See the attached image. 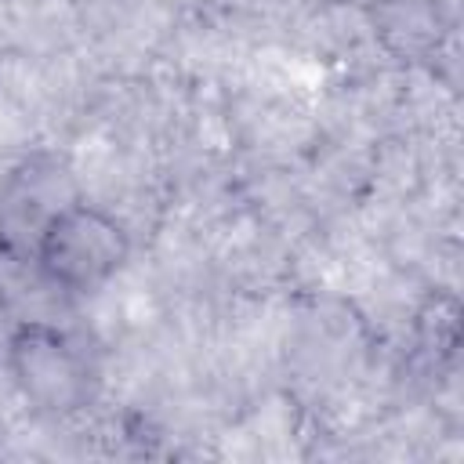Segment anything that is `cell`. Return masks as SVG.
I'll list each match as a JSON object with an SVG mask.
<instances>
[{
    "label": "cell",
    "mask_w": 464,
    "mask_h": 464,
    "mask_svg": "<svg viewBox=\"0 0 464 464\" xmlns=\"http://www.w3.org/2000/svg\"><path fill=\"white\" fill-rule=\"evenodd\" d=\"M7 373L22 399L47 417L87 410L98 381L83 344L44 319H25L7 334Z\"/></svg>",
    "instance_id": "7a4b0ae2"
},
{
    "label": "cell",
    "mask_w": 464,
    "mask_h": 464,
    "mask_svg": "<svg viewBox=\"0 0 464 464\" xmlns=\"http://www.w3.org/2000/svg\"><path fill=\"white\" fill-rule=\"evenodd\" d=\"M83 196L72 163L54 149L22 156L0 181V257L29 265L47 225Z\"/></svg>",
    "instance_id": "3957f363"
},
{
    "label": "cell",
    "mask_w": 464,
    "mask_h": 464,
    "mask_svg": "<svg viewBox=\"0 0 464 464\" xmlns=\"http://www.w3.org/2000/svg\"><path fill=\"white\" fill-rule=\"evenodd\" d=\"M130 246V228L112 210L80 196L47 225L29 265L47 286L87 297L127 268Z\"/></svg>",
    "instance_id": "6da1fadb"
}]
</instances>
